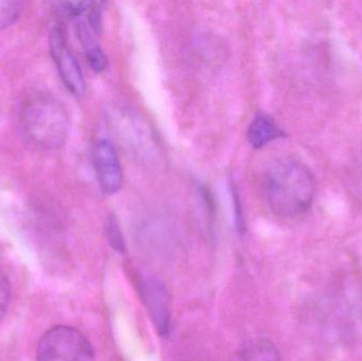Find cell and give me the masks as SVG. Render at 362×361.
<instances>
[{
  "instance_id": "5",
  "label": "cell",
  "mask_w": 362,
  "mask_h": 361,
  "mask_svg": "<svg viewBox=\"0 0 362 361\" xmlns=\"http://www.w3.org/2000/svg\"><path fill=\"white\" fill-rule=\"evenodd\" d=\"M140 292L157 332L168 336L171 331V304L167 286L155 276H146L140 282Z\"/></svg>"
},
{
  "instance_id": "2",
  "label": "cell",
  "mask_w": 362,
  "mask_h": 361,
  "mask_svg": "<svg viewBox=\"0 0 362 361\" xmlns=\"http://www.w3.org/2000/svg\"><path fill=\"white\" fill-rule=\"evenodd\" d=\"M21 123L27 137L44 150H57L65 144L70 123L67 110L48 93H33L23 103Z\"/></svg>"
},
{
  "instance_id": "9",
  "label": "cell",
  "mask_w": 362,
  "mask_h": 361,
  "mask_svg": "<svg viewBox=\"0 0 362 361\" xmlns=\"http://www.w3.org/2000/svg\"><path fill=\"white\" fill-rule=\"evenodd\" d=\"M25 4L14 0H0V30L10 27L16 23L23 12Z\"/></svg>"
},
{
  "instance_id": "7",
  "label": "cell",
  "mask_w": 362,
  "mask_h": 361,
  "mask_svg": "<svg viewBox=\"0 0 362 361\" xmlns=\"http://www.w3.org/2000/svg\"><path fill=\"white\" fill-rule=\"evenodd\" d=\"M284 136V131L280 129L276 121L266 114H259L248 126L247 139L253 148H264L270 142Z\"/></svg>"
},
{
  "instance_id": "4",
  "label": "cell",
  "mask_w": 362,
  "mask_h": 361,
  "mask_svg": "<svg viewBox=\"0 0 362 361\" xmlns=\"http://www.w3.org/2000/svg\"><path fill=\"white\" fill-rule=\"evenodd\" d=\"M51 57L57 66V72L66 88L74 95L82 97L86 90L84 76L66 40L61 25L52 27L49 35Z\"/></svg>"
},
{
  "instance_id": "13",
  "label": "cell",
  "mask_w": 362,
  "mask_h": 361,
  "mask_svg": "<svg viewBox=\"0 0 362 361\" xmlns=\"http://www.w3.org/2000/svg\"><path fill=\"white\" fill-rule=\"evenodd\" d=\"M232 201H233L234 213H235L236 226L238 230H245L244 214H243L242 201H240V192L235 184L231 186Z\"/></svg>"
},
{
  "instance_id": "10",
  "label": "cell",
  "mask_w": 362,
  "mask_h": 361,
  "mask_svg": "<svg viewBox=\"0 0 362 361\" xmlns=\"http://www.w3.org/2000/svg\"><path fill=\"white\" fill-rule=\"evenodd\" d=\"M85 57L93 71L103 72L107 68L108 59L99 45H93L85 49Z\"/></svg>"
},
{
  "instance_id": "8",
  "label": "cell",
  "mask_w": 362,
  "mask_h": 361,
  "mask_svg": "<svg viewBox=\"0 0 362 361\" xmlns=\"http://www.w3.org/2000/svg\"><path fill=\"white\" fill-rule=\"evenodd\" d=\"M242 361H282L276 345L265 338L255 339L245 348Z\"/></svg>"
},
{
  "instance_id": "12",
  "label": "cell",
  "mask_w": 362,
  "mask_h": 361,
  "mask_svg": "<svg viewBox=\"0 0 362 361\" xmlns=\"http://www.w3.org/2000/svg\"><path fill=\"white\" fill-rule=\"evenodd\" d=\"M11 290L10 283L6 273L0 268V321L4 319L8 304H10Z\"/></svg>"
},
{
  "instance_id": "11",
  "label": "cell",
  "mask_w": 362,
  "mask_h": 361,
  "mask_svg": "<svg viewBox=\"0 0 362 361\" xmlns=\"http://www.w3.org/2000/svg\"><path fill=\"white\" fill-rule=\"evenodd\" d=\"M106 235H107L108 241L112 244V248L121 254L125 251L124 239H123L118 222L114 215H110L106 223Z\"/></svg>"
},
{
  "instance_id": "6",
  "label": "cell",
  "mask_w": 362,
  "mask_h": 361,
  "mask_svg": "<svg viewBox=\"0 0 362 361\" xmlns=\"http://www.w3.org/2000/svg\"><path fill=\"white\" fill-rule=\"evenodd\" d=\"M93 165L102 191L110 195L119 192L123 184L122 167L114 146L107 140L95 143Z\"/></svg>"
},
{
  "instance_id": "1",
  "label": "cell",
  "mask_w": 362,
  "mask_h": 361,
  "mask_svg": "<svg viewBox=\"0 0 362 361\" xmlns=\"http://www.w3.org/2000/svg\"><path fill=\"white\" fill-rule=\"evenodd\" d=\"M265 194L268 205L276 215L295 218L312 207L316 182L303 163L293 159H281L266 174Z\"/></svg>"
},
{
  "instance_id": "3",
  "label": "cell",
  "mask_w": 362,
  "mask_h": 361,
  "mask_svg": "<svg viewBox=\"0 0 362 361\" xmlns=\"http://www.w3.org/2000/svg\"><path fill=\"white\" fill-rule=\"evenodd\" d=\"M38 361H95L88 339L70 326H57L46 333L37 350Z\"/></svg>"
}]
</instances>
